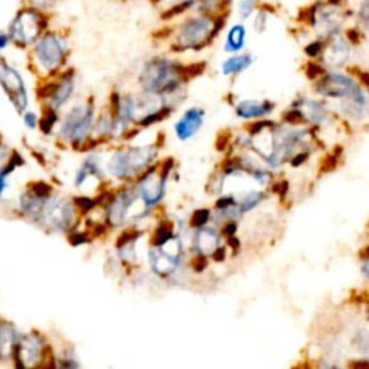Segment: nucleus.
Here are the masks:
<instances>
[{
    "instance_id": "obj_1",
    "label": "nucleus",
    "mask_w": 369,
    "mask_h": 369,
    "mask_svg": "<svg viewBox=\"0 0 369 369\" xmlns=\"http://www.w3.org/2000/svg\"><path fill=\"white\" fill-rule=\"evenodd\" d=\"M228 16L230 13L209 15L192 10L160 32L165 34V39L169 40V49L174 53L200 52L214 44L225 29Z\"/></svg>"
},
{
    "instance_id": "obj_2",
    "label": "nucleus",
    "mask_w": 369,
    "mask_h": 369,
    "mask_svg": "<svg viewBox=\"0 0 369 369\" xmlns=\"http://www.w3.org/2000/svg\"><path fill=\"white\" fill-rule=\"evenodd\" d=\"M205 67V64L183 65L178 60L169 58V56L159 55L150 58L140 71L139 82L143 88V93L166 97L176 94L183 82L189 78L201 74L198 68Z\"/></svg>"
},
{
    "instance_id": "obj_3",
    "label": "nucleus",
    "mask_w": 369,
    "mask_h": 369,
    "mask_svg": "<svg viewBox=\"0 0 369 369\" xmlns=\"http://www.w3.org/2000/svg\"><path fill=\"white\" fill-rule=\"evenodd\" d=\"M29 51V64L42 77H53L62 73L71 55L69 32L64 27H51Z\"/></svg>"
},
{
    "instance_id": "obj_4",
    "label": "nucleus",
    "mask_w": 369,
    "mask_h": 369,
    "mask_svg": "<svg viewBox=\"0 0 369 369\" xmlns=\"http://www.w3.org/2000/svg\"><path fill=\"white\" fill-rule=\"evenodd\" d=\"M348 0H315L299 15V21L313 29L319 39H328L340 34L350 16Z\"/></svg>"
},
{
    "instance_id": "obj_5",
    "label": "nucleus",
    "mask_w": 369,
    "mask_h": 369,
    "mask_svg": "<svg viewBox=\"0 0 369 369\" xmlns=\"http://www.w3.org/2000/svg\"><path fill=\"white\" fill-rule=\"evenodd\" d=\"M52 27V13L40 10L32 5H23L15 12L8 25L12 45L27 51L35 42Z\"/></svg>"
},
{
    "instance_id": "obj_6",
    "label": "nucleus",
    "mask_w": 369,
    "mask_h": 369,
    "mask_svg": "<svg viewBox=\"0 0 369 369\" xmlns=\"http://www.w3.org/2000/svg\"><path fill=\"white\" fill-rule=\"evenodd\" d=\"M156 158H158L156 146L121 149L111 156L107 169L108 174L117 179H132L145 174Z\"/></svg>"
},
{
    "instance_id": "obj_7",
    "label": "nucleus",
    "mask_w": 369,
    "mask_h": 369,
    "mask_svg": "<svg viewBox=\"0 0 369 369\" xmlns=\"http://www.w3.org/2000/svg\"><path fill=\"white\" fill-rule=\"evenodd\" d=\"M95 126V107L91 103L78 104L68 111L61 124L60 136L71 145H81L88 140Z\"/></svg>"
},
{
    "instance_id": "obj_8",
    "label": "nucleus",
    "mask_w": 369,
    "mask_h": 369,
    "mask_svg": "<svg viewBox=\"0 0 369 369\" xmlns=\"http://www.w3.org/2000/svg\"><path fill=\"white\" fill-rule=\"evenodd\" d=\"M75 90V71L73 68L64 69L62 73L51 77L40 85L38 97L48 102V108L58 111L68 103Z\"/></svg>"
},
{
    "instance_id": "obj_9",
    "label": "nucleus",
    "mask_w": 369,
    "mask_h": 369,
    "mask_svg": "<svg viewBox=\"0 0 369 369\" xmlns=\"http://www.w3.org/2000/svg\"><path fill=\"white\" fill-rule=\"evenodd\" d=\"M75 204L58 196H49L42 208L38 219L48 224L52 230L65 233L73 228L75 222Z\"/></svg>"
},
{
    "instance_id": "obj_10",
    "label": "nucleus",
    "mask_w": 369,
    "mask_h": 369,
    "mask_svg": "<svg viewBox=\"0 0 369 369\" xmlns=\"http://www.w3.org/2000/svg\"><path fill=\"white\" fill-rule=\"evenodd\" d=\"M0 87L16 108L18 112H23L27 107V90L23 77L16 67H13L6 58H0Z\"/></svg>"
},
{
    "instance_id": "obj_11",
    "label": "nucleus",
    "mask_w": 369,
    "mask_h": 369,
    "mask_svg": "<svg viewBox=\"0 0 369 369\" xmlns=\"http://www.w3.org/2000/svg\"><path fill=\"white\" fill-rule=\"evenodd\" d=\"M166 167H167V160L163 165L162 172H158L156 167H149L137 184L139 198L143 201V205L146 206V209L158 206L165 198L166 179L170 172V169L166 170Z\"/></svg>"
},
{
    "instance_id": "obj_12",
    "label": "nucleus",
    "mask_w": 369,
    "mask_h": 369,
    "mask_svg": "<svg viewBox=\"0 0 369 369\" xmlns=\"http://www.w3.org/2000/svg\"><path fill=\"white\" fill-rule=\"evenodd\" d=\"M47 350L48 348L44 344V339L39 335H23L18 340L13 359L19 368L40 366L47 357Z\"/></svg>"
},
{
    "instance_id": "obj_13",
    "label": "nucleus",
    "mask_w": 369,
    "mask_h": 369,
    "mask_svg": "<svg viewBox=\"0 0 369 369\" xmlns=\"http://www.w3.org/2000/svg\"><path fill=\"white\" fill-rule=\"evenodd\" d=\"M139 193L132 189L120 191L116 196L111 198L107 205V222L111 226H121L129 219L130 209L134 205Z\"/></svg>"
},
{
    "instance_id": "obj_14",
    "label": "nucleus",
    "mask_w": 369,
    "mask_h": 369,
    "mask_svg": "<svg viewBox=\"0 0 369 369\" xmlns=\"http://www.w3.org/2000/svg\"><path fill=\"white\" fill-rule=\"evenodd\" d=\"M159 12L160 21L174 22L196 9L202 0H147Z\"/></svg>"
},
{
    "instance_id": "obj_15",
    "label": "nucleus",
    "mask_w": 369,
    "mask_h": 369,
    "mask_svg": "<svg viewBox=\"0 0 369 369\" xmlns=\"http://www.w3.org/2000/svg\"><path fill=\"white\" fill-rule=\"evenodd\" d=\"M350 42L346 38V35L344 36L342 32L336 34L328 39H324V47H323V61L331 65V67H340L344 65L350 53Z\"/></svg>"
},
{
    "instance_id": "obj_16",
    "label": "nucleus",
    "mask_w": 369,
    "mask_h": 369,
    "mask_svg": "<svg viewBox=\"0 0 369 369\" xmlns=\"http://www.w3.org/2000/svg\"><path fill=\"white\" fill-rule=\"evenodd\" d=\"M149 261L154 274L162 278L175 273L180 264V252H169L165 247H153L149 251Z\"/></svg>"
},
{
    "instance_id": "obj_17",
    "label": "nucleus",
    "mask_w": 369,
    "mask_h": 369,
    "mask_svg": "<svg viewBox=\"0 0 369 369\" xmlns=\"http://www.w3.org/2000/svg\"><path fill=\"white\" fill-rule=\"evenodd\" d=\"M205 119V111L200 107L188 108L183 112L182 117L175 123V134L179 140L187 141L192 139L198 132L201 130Z\"/></svg>"
},
{
    "instance_id": "obj_18",
    "label": "nucleus",
    "mask_w": 369,
    "mask_h": 369,
    "mask_svg": "<svg viewBox=\"0 0 369 369\" xmlns=\"http://www.w3.org/2000/svg\"><path fill=\"white\" fill-rule=\"evenodd\" d=\"M318 90L320 94L329 97H346L355 93L357 85L346 75L329 74L319 82Z\"/></svg>"
},
{
    "instance_id": "obj_19",
    "label": "nucleus",
    "mask_w": 369,
    "mask_h": 369,
    "mask_svg": "<svg viewBox=\"0 0 369 369\" xmlns=\"http://www.w3.org/2000/svg\"><path fill=\"white\" fill-rule=\"evenodd\" d=\"M247 42V26L243 22L233 23L226 31L224 40V51L226 53H238L244 49Z\"/></svg>"
},
{
    "instance_id": "obj_20",
    "label": "nucleus",
    "mask_w": 369,
    "mask_h": 369,
    "mask_svg": "<svg viewBox=\"0 0 369 369\" xmlns=\"http://www.w3.org/2000/svg\"><path fill=\"white\" fill-rule=\"evenodd\" d=\"M19 333L9 322H0V359H13Z\"/></svg>"
},
{
    "instance_id": "obj_21",
    "label": "nucleus",
    "mask_w": 369,
    "mask_h": 369,
    "mask_svg": "<svg viewBox=\"0 0 369 369\" xmlns=\"http://www.w3.org/2000/svg\"><path fill=\"white\" fill-rule=\"evenodd\" d=\"M219 247V235L215 230L212 228H198V233L195 235V248L198 254L201 255H211L214 254L215 250Z\"/></svg>"
},
{
    "instance_id": "obj_22",
    "label": "nucleus",
    "mask_w": 369,
    "mask_h": 369,
    "mask_svg": "<svg viewBox=\"0 0 369 369\" xmlns=\"http://www.w3.org/2000/svg\"><path fill=\"white\" fill-rule=\"evenodd\" d=\"M254 62L252 55L250 53H233L230 58H226L222 65V74L224 75H237L239 73H243V71L248 69L251 67V64Z\"/></svg>"
},
{
    "instance_id": "obj_23",
    "label": "nucleus",
    "mask_w": 369,
    "mask_h": 369,
    "mask_svg": "<svg viewBox=\"0 0 369 369\" xmlns=\"http://www.w3.org/2000/svg\"><path fill=\"white\" fill-rule=\"evenodd\" d=\"M102 174V167L98 160L94 158V156H90L84 160V163L81 165V167L77 170L75 178H74V183L75 187H82V184L87 182V179L90 176H100Z\"/></svg>"
},
{
    "instance_id": "obj_24",
    "label": "nucleus",
    "mask_w": 369,
    "mask_h": 369,
    "mask_svg": "<svg viewBox=\"0 0 369 369\" xmlns=\"http://www.w3.org/2000/svg\"><path fill=\"white\" fill-rule=\"evenodd\" d=\"M270 111H272V106H267V103L259 104V103H254V102H244V103H241L237 106V115L239 117H244V119L261 117Z\"/></svg>"
},
{
    "instance_id": "obj_25",
    "label": "nucleus",
    "mask_w": 369,
    "mask_h": 369,
    "mask_svg": "<svg viewBox=\"0 0 369 369\" xmlns=\"http://www.w3.org/2000/svg\"><path fill=\"white\" fill-rule=\"evenodd\" d=\"M261 6L260 0H238L237 2V13L241 21H248L255 12Z\"/></svg>"
},
{
    "instance_id": "obj_26",
    "label": "nucleus",
    "mask_w": 369,
    "mask_h": 369,
    "mask_svg": "<svg viewBox=\"0 0 369 369\" xmlns=\"http://www.w3.org/2000/svg\"><path fill=\"white\" fill-rule=\"evenodd\" d=\"M175 238L174 228L167 224H160L158 228H156L154 237H153V247H163L169 244V241H172Z\"/></svg>"
},
{
    "instance_id": "obj_27",
    "label": "nucleus",
    "mask_w": 369,
    "mask_h": 369,
    "mask_svg": "<svg viewBox=\"0 0 369 369\" xmlns=\"http://www.w3.org/2000/svg\"><path fill=\"white\" fill-rule=\"evenodd\" d=\"M270 5H263L259 8V10L254 13V27L257 32H264L265 27H267V21H268V16H270Z\"/></svg>"
},
{
    "instance_id": "obj_28",
    "label": "nucleus",
    "mask_w": 369,
    "mask_h": 369,
    "mask_svg": "<svg viewBox=\"0 0 369 369\" xmlns=\"http://www.w3.org/2000/svg\"><path fill=\"white\" fill-rule=\"evenodd\" d=\"M56 120H58V117H56V110L48 108V110L45 111L44 117H42V119H40V121H39L40 130L44 132L45 134L52 133V129H53V126H55Z\"/></svg>"
},
{
    "instance_id": "obj_29",
    "label": "nucleus",
    "mask_w": 369,
    "mask_h": 369,
    "mask_svg": "<svg viewBox=\"0 0 369 369\" xmlns=\"http://www.w3.org/2000/svg\"><path fill=\"white\" fill-rule=\"evenodd\" d=\"M357 23L359 29L369 31V3L366 0H362L357 10Z\"/></svg>"
},
{
    "instance_id": "obj_30",
    "label": "nucleus",
    "mask_w": 369,
    "mask_h": 369,
    "mask_svg": "<svg viewBox=\"0 0 369 369\" xmlns=\"http://www.w3.org/2000/svg\"><path fill=\"white\" fill-rule=\"evenodd\" d=\"M209 217H211L209 209H205V208L196 209L192 214L191 225L193 226V228H202V226H205L206 222L209 221Z\"/></svg>"
},
{
    "instance_id": "obj_31",
    "label": "nucleus",
    "mask_w": 369,
    "mask_h": 369,
    "mask_svg": "<svg viewBox=\"0 0 369 369\" xmlns=\"http://www.w3.org/2000/svg\"><path fill=\"white\" fill-rule=\"evenodd\" d=\"M263 200V193H259V192H252L250 195H247L244 198V201L241 202V206H239V211L241 212H247L250 209H252L254 206H257Z\"/></svg>"
},
{
    "instance_id": "obj_32",
    "label": "nucleus",
    "mask_w": 369,
    "mask_h": 369,
    "mask_svg": "<svg viewBox=\"0 0 369 369\" xmlns=\"http://www.w3.org/2000/svg\"><path fill=\"white\" fill-rule=\"evenodd\" d=\"M323 47H324V39H318L310 42V44L305 48V52L310 58H316V56H320L323 52Z\"/></svg>"
},
{
    "instance_id": "obj_33",
    "label": "nucleus",
    "mask_w": 369,
    "mask_h": 369,
    "mask_svg": "<svg viewBox=\"0 0 369 369\" xmlns=\"http://www.w3.org/2000/svg\"><path fill=\"white\" fill-rule=\"evenodd\" d=\"M74 204H75L77 209H80L82 212H90L91 209L95 208L97 202L94 200H91V198H88V196H78L74 200Z\"/></svg>"
},
{
    "instance_id": "obj_34",
    "label": "nucleus",
    "mask_w": 369,
    "mask_h": 369,
    "mask_svg": "<svg viewBox=\"0 0 369 369\" xmlns=\"http://www.w3.org/2000/svg\"><path fill=\"white\" fill-rule=\"evenodd\" d=\"M25 3L32 5V6H35V8L40 9V10L51 13L52 9L56 5V0H25Z\"/></svg>"
},
{
    "instance_id": "obj_35",
    "label": "nucleus",
    "mask_w": 369,
    "mask_h": 369,
    "mask_svg": "<svg viewBox=\"0 0 369 369\" xmlns=\"http://www.w3.org/2000/svg\"><path fill=\"white\" fill-rule=\"evenodd\" d=\"M337 165V159L336 156H328L322 163V167H320V172L322 174H328V172H332V170H335Z\"/></svg>"
},
{
    "instance_id": "obj_36",
    "label": "nucleus",
    "mask_w": 369,
    "mask_h": 369,
    "mask_svg": "<svg viewBox=\"0 0 369 369\" xmlns=\"http://www.w3.org/2000/svg\"><path fill=\"white\" fill-rule=\"evenodd\" d=\"M322 74H324V69L320 65L313 64V62L309 64V67H307V77L310 80H315V78L320 77Z\"/></svg>"
},
{
    "instance_id": "obj_37",
    "label": "nucleus",
    "mask_w": 369,
    "mask_h": 369,
    "mask_svg": "<svg viewBox=\"0 0 369 369\" xmlns=\"http://www.w3.org/2000/svg\"><path fill=\"white\" fill-rule=\"evenodd\" d=\"M23 123H25V126L27 127V129H35V127L39 123V119H38V116L35 115V112L29 111V112H25Z\"/></svg>"
},
{
    "instance_id": "obj_38",
    "label": "nucleus",
    "mask_w": 369,
    "mask_h": 369,
    "mask_svg": "<svg viewBox=\"0 0 369 369\" xmlns=\"http://www.w3.org/2000/svg\"><path fill=\"white\" fill-rule=\"evenodd\" d=\"M12 45V39L8 29H0V52L6 51Z\"/></svg>"
},
{
    "instance_id": "obj_39",
    "label": "nucleus",
    "mask_w": 369,
    "mask_h": 369,
    "mask_svg": "<svg viewBox=\"0 0 369 369\" xmlns=\"http://www.w3.org/2000/svg\"><path fill=\"white\" fill-rule=\"evenodd\" d=\"M235 205V200L231 196H224L221 198V200L217 202V209L218 211H224V209H228V208H233Z\"/></svg>"
},
{
    "instance_id": "obj_40",
    "label": "nucleus",
    "mask_w": 369,
    "mask_h": 369,
    "mask_svg": "<svg viewBox=\"0 0 369 369\" xmlns=\"http://www.w3.org/2000/svg\"><path fill=\"white\" fill-rule=\"evenodd\" d=\"M286 120H287L289 123H291V124H297V123L303 121V115H302L300 111L293 110V111L289 112V115H286Z\"/></svg>"
},
{
    "instance_id": "obj_41",
    "label": "nucleus",
    "mask_w": 369,
    "mask_h": 369,
    "mask_svg": "<svg viewBox=\"0 0 369 369\" xmlns=\"http://www.w3.org/2000/svg\"><path fill=\"white\" fill-rule=\"evenodd\" d=\"M87 243V238H85V235L77 233V234H73V238H71V244L73 246H81V244H85Z\"/></svg>"
},
{
    "instance_id": "obj_42",
    "label": "nucleus",
    "mask_w": 369,
    "mask_h": 369,
    "mask_svg": "<svg viewBox=\"0 0 369 369\" xmlns=\"http://www.w3.org/2000/svg\"><path fill=\"white\" fill-rule=\"evenodd\" d=\"M212 255H214L215 261H222V260L225 259V250H224L222 247H218V248L215 250V252L212 254Z\"/></svg>"
},
{
    "instance_id": "obj_43",
    "label": "nucleus",
    "mask_w": 369,
    "mask_h": 369,
    "mask_svg": "<svg viewBox=\"0 0 369 369\" xmlns=\"http://www.w3.org/2000/svg\"><path fill=\"white\" fill-rule=\"evenodd\" d=\"M287 188H289V183H287V182H283V183L277 184V187L274 188V191H277V192H278L281 196H285V195H286Z\"/></svg>"
},
{
    "instance_id": "obj_44",
    "label": "nucleus",
    "mask_w": 369,
    "mask_h": 369,
    "mask_svg": "<svg viewBox=\"0 0 369 369\" xmlns=\"http://www.w3.org/2000/svg\"><path fill=\"white\" fill-rule=\"evenodd\" d=\"M235 231H237V224H235V222H230V224L226 225L225 228H224V233H225V234H228V235H234Z\"/></svg>"
},
{
    "instance_id": "obj_45",
    "label": "nucleus",
    "mask_w": 369,
    "mask_h": 369,
    "mask_svg": "<svg viewBox=\"0 0 369 369\" xmlns=\"http://www.w3.org/2000/svg\"><path fill=\"white\" fill-rule=\"evenodd\" d=\"M306 159H307V153H302V154H299L296 159H293V166H299V165H302Z\"/></svg>"
},
{
    "instance_id": "obj_46",
    "label": "nucleus",
    "mask_w": 369,
    "mask_h": 369,
    "mask_svg": "<svg viewBox=\"0 0 369 369\" xmlns=\"http://www.w3.org/2000/svg\"><path fill=\"white\" fill-rule=\"evenodd\" d=\"M359 77H361V80H362V81H364V82H365L366 85H369V74H366V73H362V74H361Z\"/></svg>"
},
{
    "instance_id": "obj_47",
    "label": "nucleus",
    "mask_w": 369,
    "mask_h": 369,
    "mask_svg": "<svg viewBox=\"0 0 369 369\" xmlns=\"http://www.w3.org/2000/svg\"><path fill=\"white\" fill-rule=\"evenodd\" d=\"M361 257H364V259L369 257V247L365 251H361Z\"/></svg>"
},
{
    "instance_id": "obj_48",
    "label": "nucleus",
    "mask_w": 369,
    "mask_h": 369,
    "mask_svg": "<svg viewBox=\"0 0 369 369\" xmlns=\"http://www.w3.org/2000/svg\"><path fill=\"white\" fill-rule=\"evenodd\" d=\"M366 2H368V3H369V0H366Z\"/></svg>"
}]
</instances>
